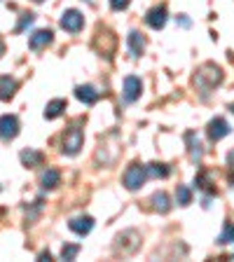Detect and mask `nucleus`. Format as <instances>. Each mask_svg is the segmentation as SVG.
<instances>
[{
  "label": "nucleus",
  "mask_w": 234,
  "mask_h": 262,
  "mask_svg": "<svg viewBox=\"0 0 234 262\" xmlns=\"http://www.w3.org/2000/svg\"><path fill=\"white\" fill-rule=\"evenodd\" d=\"M82 143H84V134H82V129L80 126H71V129H66V134H63V152L66 155H77L80 152V147H82Z\"/></svg>",
  "instance_id": "f03ea898"
},
{
  "label": "nucleus",
  "mask_w": 234,
  "mask_h": 262,
  "mask_svg": "<svg viewBox=\"0 0 234 262\" xmlns=\"http://www.w3.org/2000/svg\"><path fill=\"white\" fill-rule=\"evenodd\" d=\"M35 3H40V0H35Z\"/></svg>",
  "instance_id": "cd10ccee"
},
{
  "label": "nucleus",
  "mask_w": 234,
  "mask_h": 262,
  "mask_svg": "<svg viewBox=\"0 0 234 262\" xmlns=\"http://www.w3.org/2000/svg\"><path fill=\"white\" fill-rule=\"evenodd\" d=\"M3 52H5V47H3V45H0V56H3Z\"/></svg>",
  "instance_id": "bb28decb"
},
{
  "label": "nucleus",
  "mask_w": 234,
  "mask_h": 262,
  "mask_svg": "<svg viewBox=\"0 0 234 262\" xmlns=\"http://www.w3.org/2000/svg\"><path fill=\"white\" fill-rule=\"evenodd\" d=\"M66 108H68V103H66L63 98H54V101H49L47 108H45V117H47V120H56L59 115H63Z\"/></svg>",
  "instance_id": "ddd939ff"
},
{
  "label": "nucleus",
  "mask_w": 234,
  "mask_h": 262,
  "mask_svg": "<svg viewBox=\"0 0 234 262\" xmlns=\"http://www.w3.org/2000/svg\"><path fill=\"white\" fill-rule=\"evenodd\" d=\"M195 82H197V87L211 89V87H216V84H220V82H223V71H220L218 66L206 63V66L202 68V71L197 73Z\"/></svg>",
  "instance_id": "f257e3e1"
},
{
  "label": "nucleus",
  "mask_w": 234,
  "mask_h": 262,
  "mask_svg": "<svg viewBox=\"0 0 234 262\" xmlns=\"http://www.w3.org/2000/svg\"><path fill=\"white\" fill-rule=\"evenodd\" d=\"M178 24H180V26H183V28H190V24H192V21H190V19H187L185 14H180V16H178Z\"/></svg>",
  "instance_id": "393cba45"
},
{
  "label": "nucleus",
  "mask_w": 234,
  "mask_h": 262,
  "mask_svg": "<svg viewBox=\"0 0 234 262\" xmlns=\"http://www.w3.org/2000/svg\"><path fill=\"white\" fill-rule=\"evenodd\" d=\"M40 260H45V262H47V260H52V255H49V251H47V253H40Z\"/></svg>",
  "instance_id": "a878e982"
},
{
  "label": "nucleus",
  "mask_w": 234,
  "mask_h": 262,
  "mask_svg": "<svg viewBox=\"0 0 234 262\" xmlns=\"http://www.w3.org/2000/svg\"><path fill=\"white\" fill-rule=\"evenodd\" d=\"M153 206L157 213H169L171 211V202L166 192H155L153 194Z\"/></svg>",
  "instance_id": "2eb2a0df"
},
{
  "label": "nucleus",
  "mask_w": 234,
  "mask_h": 262,
  "mask_svg": "<svg viewBox=\"0 0 234 262\" xmlns=\"http://www.w3.org/2000/svg\"><path fill=\"white\" fill-rule=\"evenodd\" d=\"M68 227H71L73 232H75V234L84 236V234H89V232H92V227H94V218H89V215H80V218H73Z\"/></svg>",
  "instance_id": "9d476101"
},
{
  "label": "nucleus",
  "mask_w": 234,
  "mask_h": 262,
  "mask_svg": "<svg viewBox=\"0 0 234 262\" xmlns=\"http://www.w3.org/2000/svg\"><path fill=\"white\" fill-rule=\"evenodd\" d=\"M52 40H54V33L49 31V28H42V31H35L31 35V40H28V47H31L33 52H40L42 47L52 45Z\"/></svg>",
  "instance_id": "0eeeda50"
},
{
  "label": "nucleus",
  "mask_w": 234,
  "mask_h": 262,
  "mask_svg": "<svg viewBox=\"0 0 234 262\" xmlns=\"http://www.w3.org/2000/svg\"><path fill=\"white\" fill-rule=\"evenodd\" d=\"M229 134V124L223 120V117H216V120L208 122V138L211 141H220Z\"/></svg>",
  "instance_id": "1a4fd4ad"
},
{
  "label": "nucleus",
  "mask_w": 234,
  "mask_h": 262,
  "mask_svg": "<svg viewBox=\"0 0 234 262\" xmlns=\"http://www.w3.org/2000/svg\"><path fill=\"white\" fill-rule=\"evenodd\" d=\"M75 96L80 98L82 103L92 105V103H96L98 98H101V94H98L96 89L92 87V84H82V87H77V89H75Z\"/></svg>",
  "instance_id": "9b49d317"
},
{
  "label": "nucleus",
  "mask_w": 234,
  "mask_h": 262,
  "mask_svg": "<svg viewBox=\"0 0 234 262\" xmlns=\"http://www.w3.org/2000/svg\"><path fill=\"white\" fill-rule=\"evenodd\" d=\"M234 241V223H225V227H223V234L218 236V244H232Z\"/></svg>",
  "instance_id": "412c9836"
},
{
  "label": "nucleus",
  "mask_w": 234,
  "mask_h": 262,
  "mask_svg": "<svg viewBox=\"0 0 234 262\" xmlns=\"http://www.w3.org/2000/svg\"><path fill=\"white\" fill-rule=\"evenodd\" d=\"M19 134V120L16 115H3L0 117V138L3 141H14Z\"/></svg>",
  "instance_id": "20e7f679"
},
{
  "label": "nucleus",
  "mask_w": 234,
  "mask_h": 262,
  "mask_svg": "<svg viewBox=\"0 0 234 262\" xmlns=\"http://www.w3.org/2000/svg\"><path fill=\"white\" fill-rule=\"evenodd\" d=\"M16 92V80L12 77H0V101H10Z\"/></svg>",
  "instance_id": "4468645a"
},
{
  "label": "nucleus",
  "mask_w": 234,
  "mask_h": 262,
  "mask_svg": "<svg viewBox=\"0 0 234 262\" xmlns=\"http://www.w3.org/2000/svg\"><path fill=\"white\" fill-rule=\"evenodd\" d=\"M126 42H129L131 56H141L143 54V49H145V40H143V35L138 31H131L129 38H126Z\"/></svg>",
  "instance_id": "f8f14e48"
},
{
  "label": "nucleus",
  "mask_w": 234,
  "mask_h": 262,
  "mask_svg": "<svg viewBox=\"0 0 234 262\" xmlns=\"http://www.w3.org/2000/svg\"><path fill=\"white\" fill-rule=\"evenodd\" d=\"M22 162H24V166H40L42 164V155L40 152H35V150H24L22 152Z\"/></svg>",
  "instance_id": "a211bd4d"
},
{
  "label": "nucleus",
  "mask_w": 234,
  "mask_h": 262,
  "mask_svg": "<svg viewBox=\"0 0 234 262\" xmlns=\"http://www.w3.org/2000/svg\"><path fill=\"white\" fill-rule=\"evenodd\" d=\"M145 178H147L145 166H141V164H131L129 169L124 171V185H126V190H138V187H143Z\"/></svg>",
  "instance_id": "7ed1b4c3"
},
{
  "label": "nucleus",
  "mask_w": 234,
  "mask_h": 262,
  "mask_svg": "<svg viewBox=\"0 0 234 262\" xmlns=\"http://www.w3.org/2000/svg\"><path fill=\"white\" fill-rule=\"evenodd\" d=\"M176 202H178L180 206H187V204H192V192L187 190L185 185H178V190H176Z\"/></svg>",
  "instance_id": "aec40b11"
},
{
  "label": "nucleus",
  "mask_w": 234,
  "mask_h": 262,
  "mask_svg": "<svg viewBox=\"0 0 234 262\" xmlns=\"http://www.w3.org/2000/svg\"><path fill=\"white\" fill-rule=\"evenodd\" d=\"M33 19H35V16H33L31 12H26V14H22V19H19V24H16V31H24V28H26V26H31V24H33Z\"/></svg>",
  "instance_id": "5701e85b"
},
{
  "label": "nucleus",
  "mask_w": 234,
  "mask_h": 262,
  "mask_svg": "<svg viewBox=\"0 0 234 262\" xmlns=\"http://www.w3.org/2000/svg\"><path fill=\"white\" fill-rule=\"evenodd\" d=\"M145 24H147L150 28H155V31L164 28V24H166V7H164V5L153 7V10L145 14Z\"/></svg>",
  "instance_id": "6e6552de"
},
{
  "label": "nucleus",
  "mask_w": 234,
  "mask_h": 262,
  "mask_svg": "<svg viewBox=\"0 0 234 262\" xmlns=\"http://www.w3.org/2000/svg\"><path fill=\"white\" fill-rule=\"evenodd\" d=\"M59 183H61V173L56 169H47L42 173V187L45 190H54Z\"/></svg>",
  "instance_id": "f3484780"
},
{
  "label": "nucleus",
  "mask_w": 234,
  "mask_h": 262,
  "mask_svg": "<svg viewBox=\"0 0 234 262\" xmlns=\"http://www.w3.org/2000/svg\"><path fill=\"white\" fill-rule=\"evenodd\" d=\"M82 26H84V16L80 14L77 10H66L63 16H61V28L68 33H77L82 31Z\"/></svg>",
  "instance_id": "39448f33"
},
{
  "label": "nucleus",
  "mask_w": 234,
  "mask_h": 262,
  "mask_svg": "<svg viewBox=\"0 0 234 262\" xmlns=\"http://www.w3.org/2000/svg\"><path fill=\"white\" fill-rule=\"evenodd\" d=\"M187 145H190V157H192V162H199L202 159V155H204V150H202V143H199V138L195 136V134H187Z\"/></svg>",
  "instance_id": "dca6fc26"
},
{
  "label": "nucleus",
  "mask_w": 234,
  "mask_h": 262,
  "mask_svg": "<svg viewBox=\"0 0 234 262\" xmlns=\"http://www.w3.org/2000/svg\"><path fill=\"white\" fill-rule=\"evenodd\" d=\"M145 173L150 178H166L169 176V166H164V164H150L145 166Z\"/></svg>",
  "instance_id": "6ab92c4d"
},
{
  "label": "nucleus",
  "mask_w": 234,
  "mask_h": 262,
  "mask_svg": "<svg viewBox=\"0 0 234 262\" xmlns=\"http://www.w3.org/2000/svg\"><path fill=\"white\" fill-rule=\"evenodd\" d=\"M108 3H110V7H113L115 12H122V10H126V7H129L131 0H108Z\"/></svg>",
  "instance_id": "b1692460"
},
{
  "label": "nucleus",
  "mask_w": 234,
  "mask_h": 262,
  "mask_svg": "<svg viewBox=\"0 0 234 262\" xmlns=\"http://www.w3.org/2000/svg\"><path fill=\"white\" fill-rule=\"evenodd\" d=\"M77 253H80V246L77 244H66L63 248H61V257H63V260H75Z\"/></svg>",
  "instance_id": "4be33fe9"
},
{
  "label": "nucleus",
  "mask_w": 234,
  "mask_h": 262,
  "mask_svg": "<svg viewBox=\"0 0 234 262\" xmlns=\"http://www.w3.org/2000/svg\"><path fill=\"white\" fill-rule=\"evenodd\" d=\"M141 92H143V84L136 75H129L124 80V101L126 103H134L141 98Z\"/></svg>",
  "instance_id": "423d86ee"
}]
</instances>
